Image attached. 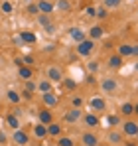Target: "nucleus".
Returning a JSON list of instances; mask_svg holds the SVG:
<instances>
[{"label":"nucleus","mask_w":138,"mask_h":146,"mask_svg":"<svg viewBox=\"0 0 138 146\" xmlns=\"http://www.w3.org/2000/svg\"><path fill=\"white\" fill-rule=\"evenodd\" d=\"M95 48H97V42H93V40H89V38H85L83 42H79V44H77L75 51H77V55H79V57L89 59L93 53H95Z\"/></svg>","instance_id":"obj_1"},{"label":"nucleus","mask_w":138,"mask_h":146,"mask_svg":"<svg viewBox=\"0 0 138 146\" xmlns=\"http://www.w3.org/2000/svg\"><path fill=\"white\" fill-rule=\"evenodd\" d=\"M99 87H101V91L107 93V95H113V93H116V91L120 89L118 79H115V77H105V79H101Z\"/></svg>","instance_id":"obj_2"},{"label":"nucleus","mask_w":138,"mask_h":146,"mask_svg":"<svg viewBox=\"0 0 138 146\" xmlns=\"http://www.w3.org/2000/svg\"><path fill=\"white\" fill-rule=\"evenodd\" d=\"M120 130H122V134L124 136H128V138H134L138 132V121H132V119H126V121L120 124Z\"/></svg>","instance_id":"obj_3"},{"label":"nucleus","mask_w":138,"mask_h":146,"mask_svg":"<svg viewBox=\"0 0 138 146\" xmlns=\"http://www.w3.org/2000/svg\"><path fill=\"white\" fill-rule=\"evenodd\" d=\"M46 79H49L51 83H61V79H63V71H61V67H57V65H49L46 69Z\"/></svg>","instance_id":"obj_4"},{"label":"nucleus","mask_w":138,"mask_h":146,"mask_svg":"<svg viewBox=\"0 0 138 146\" xmlns=\"http://www.w3.org/2000/svg\"><path fill=\"white\" fill-rule=\"evenodd\" d=\"M89 107H91L93 113H105L107 111V101L99 95H95V97L89 99Z\"/></svg>","instance_id":"obj_5"},{"label":"nucleus","mask_w":138,"mask_h":146,"mask_svg":"<svg viewBox=\"0 0 138 146\" xmlns=\"http://www.w3.org/2000/svg\"><path fill=\"white\" fill-rule=\"evenodd\" d=\"M12 142L16 146H26L30 142V134H28L26 130H22V128H16L14 134H12Z\"/></svg>","instance_id":"obj_6"},{"label":"nucleus","mask_w":138,"mask_h":146,"mask_svg":"<svg viewBox=\"0 0 138 146\" xmlns=\"http://www.w3.org/2000/svg\"><path fill=\"white\" fill-rule=\"evenodd\" d=\"M107 142L113 146H120L124 142V134H122V130H109V134H107Z\"/></svg>","instance_id":"obj_7"},{"label":"nucleus","mask_w":138,"mask_h":146,"mask_svg":"<svg viewBox=\"0 0 138 146\" xmlns=\"http://www.w3.org/2000/svg\"><path fill=\"white\" fill-rule=\"evenodd\" d=\"M69 38H71L75 44H79V42H83V40L87 38V32H85L83 28H79V26H73V28H69Z\"/></svg>","instance_id":"obj_8"},{"label":"nucleus","mask_w":138,"mask_h":146,"mask_svg":"<svg viewBox=\"0 0 138 146\" xmlns=\"http://www.w3.org/2000/svg\"><path fill=\"white\" fill-rule=\"evenodd\" d=\"M42 101H44V105H46L47 109H53V107L59 105V97H57L53 91H49V93H42Z\"/></svg>","instance_id":"obj_9"},{"label":"nucleus","mask_w":138,"mask_h":146,"mask_svg":"<svg viewBox=\"0 0 138 146\" xmlns=\"http://www.w3.org/2000/svg\"><path fill=\"white\" fill-rule=\"evenodd\" d=\"M81 117H83V111L81 109H77V107H71L67 113H65V122H79L81 121Z\"/></svg>","instance_id":"obj_10"},{"label":"nucleus","mask_w":138,"mask_h":146,"mask_svg":"<svg viewBox=\"0 0 138 146\" xmlns=\"http://www.w3.org/2000/svg\"><path fill=\"white\" fill-rule=\"evenodd\" d=\"M87 38L93 40V42H97V40H101V38H105V28L103 26H91L89 28V32H87Z\"/></svg>","instance_id":"obj_11"},{"label":"nucleus","mask_w":138,"mask_h":146,"mask_svg":"<svg viewBox=\"0 0 138 146\" xmlns=\"http://www.w3.org/2000/svg\"><path fill=\"white\" fill-rule=\"evenodd\" d=\"M36 6H38L40 14H53V12H55V8H53V2H51V0H38V2H36Z\"/></svg>","instance_id":"obj_12"},{"label":"nucleus","mask_w":138,"mask_h":146,"mask_svg":"<svg viewBox=\"0 0 138 146\" xmlns=\"http://www.w3.org/2000/svg\"><path fill=\"white\" fill-rule=\"evenodd\" d=\"M81 144L83 146H99V136L95 132H83L81 134Z\"/></svg>","instance_id":"obj_13"},{"label":"nucleus","mask_w":138,"mask_h":146,"mask_svg":"<svg viewBox=\"0 0 138 146\" xmlns=\"http://www.w3.org/2000/svg\"><path fill=\"white\" fill-rule=\"evenodd\" d=\"M47 126V136H53V138H57V136H61L63 134V126L59 124V122L51 121L49 124H46Z\"/></svg>","instance_id":"obj_14"},{"label":"nucleus","mask_w":138,"mask_h":146,"mask_svg":"<svg viewBox=\"0 0 138 146\" xmlns=\"http://www.w3.org/2000/svg\"><path fill=\"white\" fill-rule=\"evenodd\" d=\"M118 115H122L124 119H130V117L134 115V103H130V101L122 103L120 109H118Z\"/></svg>","instance_id":"obj_15"},{"label":"nucleus","mask_w":138,"mask_h":146,"mask_svg":"<svg viewBox=\"0 0 138 146\" xmlns=\"http://www.w3.org/2000/svg\"><path fill=\"white\" fill-rule=\"evenodd\" d=\"M81 121L85 122V126H91V128H95V126H99V117H97V113H85L83 117H81Z\"/></svg>","instance_id":"obj_16"},{"label":"nucleus","mask_w":138,"mask_h":146,"mask_svg":"<svg viewBox=\"0 0 138 146\" xmlns=\"http://www.w3.org/2000/svg\"><path fill=\"white\" fill-rule=\"evenodd\" d=\"M122 61H124V57H120L118 53L109 55V59H107V63H109L111 69H120V67H122Z\"/></svg>","instance_id":"obj_17"},{"label":"nucleus","mask_w":138,"mask_h":146,"mask_svg":"<svg viewBox=\"0 0 138 146\" xmlns=\"http://www.w3.org/2000/svg\"><path fill=\"white\" fill-rule=\"evenodd\" d=\"M38 121L42 122V124H49V122L53 121V113H51L47 107H46V109H42V111L38 113Z\"/></svg>","instance_id":"obj_18"},{"label":"nucleus","mask_w":138,"mask_h":146,"mask_svg":"<svg viewBox=\"0 0 138 146\" xmlns=\"http://www.w3.org/2000/svg\"><path fill=\"white\" fill-rule=\"evenodd\" d=\"M53 8L57 12H69L73 8V4H71V0H55L53 2Z\"/></svg>","instance_id":"obj_19"},{"label":"nucleus","mask_w":138,"mask_h":146,"mask_svg":"<svg viewBox=\"0 0 138 146\" xmlns=\"http://www.w3.org/2000/svg\"><path fill=\"white\" fill-rule=\"evenodd\" d=\"M116 53L120 57H132V44H120V46H116Z\"/></svg>","instance_id":"obj_20"},{"label":"nucleus","mask_w":138,"mask_h":146,"mask_svg":"<svg viewBox=\"0 0 138 146\" xmlns=\"http://www.w3.org/2000/svg\"><path fill=\"white\" fill-rule=\"evenodd\" d=\"M34 136L40 138V140H44V138L47 136V126H46V124H42V122H38V124L34 126Z\"/></svg>","instance_id":"obj_21"},{"label":"nucleus","mask_w":138,"mask_h":146,"mask_svg":"<svg viewBox=\"0 0 138 146\" xmlns=\"http://www.w3.org/2000/svg\"><path fill=\"white\" fill-rule=\"evenodd\" d=\"M18 75H20V79L28 81V79H32V77H34V71H32V67H30V65H20V67H18Z\"/></svg>","instance_id":"obj_22"},{"label":"nucleus","mask_w":138,"mask_h":146,"mask_svg":"<svg viewBox=\"0 0 138 146\" xmlns=\"http://www.w3.org/2000/svg\"><path fill=\"white\" fill-rule=\"evenodd\" d=\"M6 99H8L12 105H18V103L22 101V95H20L18 91H14V89H8V91H6Z\"/></svg>","instance_id":"obj_23"},{"label":"nucleus","mask_w":138,"mask_h":146,"mask_svg":"<svg viewBox=\"0 0 138 146\" xmlns=\"http://www.w3.org/2000/svg\"><path fill=\"white\" fill-rule=\"evenodd\" d=\"M36 22L42 26V28H46V26L51 24L53 20H51V14H38V16H36Z\"/></svg>","instance_id":"obj_24"},{"label":"nucleus","mask_w":138,"mask_h":146,"mask_svg":"<svg viewBox=\"0 0 138 146\" xmlns=\"http://www.w3.org/2000/svg\"><path fill=\"white\" fill-rule=\"evenodd\" d=\"M0 10H2V14L8 16V14L14 12V4H12L10 0H2V2H0Z\"/></svg>","instance_id":"obj_25"},{"label":"nucleus","mask_w":138,"mask_h":146,"mask_svg":"<svg viewBox=\"0 0 138 146\" xmlns=\"http://www.w3.org/2000/svg\"><path fill=\"white\" fill-rule=\"evenodd\" d=\"M61 83H63L65 91H75V89H77V81H75V79H71V77H63V79H61Z\"/></svg>","instance_id":"obj_26"},{"label":"nucleus","mask_w":138,"mask_h":146,"mask_svg":"<svg viewBox=\"0 0 138 146\" xmlns=\"http://www.w3.org/2000/svg\"><path fill=\"white\" fill-rule=\"evenodd\" d=\"M51 85H53V83H51L49 79H42V81L38 83V91H40V93H49V91H51Z\"/></svg>","instance_id":"obj_27"},{"label":"nucleus","mask_w":138,"mask_h":146,"mask_svg":"<svg viewBox=\"0 0 138 146\" xmlns=\"http://www.w3.org/2000/svg\"><path fill=\"white\" fill-rule=\"evenodd\" d=\"M20 42H24V44H36V34H32V32H22V34H20Z\"/></svg>","instance_id":"obj_28"},{"label":"nucleus","mask_w":138,"mask_h":146,"mask_svg":"<svg viewBox=\"0 0 138 146\" xmlns=\"http://www.w3.org/2000/svg\"><path fill=\"white\" fill-rule=\"evenodd\" d=\"M6 122H8V126H10V128H14V130H16V128H20V121H18V117H16V115H12V113L6 117Z\"/></svg>","instance_id":"obj_29"},{"label":"nucleus","mask_w":138,"mask_h":146,"mask_svg":"<svg viewBox=\"0 0 138 146\" xmlns=\"http://www.w3.org/2000/svg\"><path fill=\"white\" fill-rule=\"evenodd\" d=\"M120 4H122V0H103V6H105L107 10H115V8H120Z\"/></svg>","instance_id":"obj_30"},{"label":"nucleus","mask_w":138,"mask_h":146,"mask_svg":"<svg viewBox=\"0 0 138 146\" xmlns=\"http://www.w3.org/2000/svg\"><path fill=\"white\" fill-rule=\"evenodd\" d=\"M105 121L109 126H120V115H107Z\"/></svg>","instance_id":"obj_31"},{"label":"nucleus","mask_w":138,"mask_h":146,"mask_svg":"<svg viewBox=\"0 0 138 146\" xmlns=\"http://www.w3.org/2000/svg\"><path fill=\"white\" fill-rule=\"evenodd\" d=\"M57 146H75L73 142V138H69V136H57Z\"/></svg>","instance_id":"obj_32"},{"label":"nucleus","mask_w":138,"mask_h":146,"mask_svg":"<svg viewBox=\"0 0 138 146\" xmlns=\"http://www.w3.org/2000/svg\"><path fill=\"white\" fill-rule=\"evenodd\" d=\"M107 16H109V10H107L105 6H101V8H97V14H95V18H97V20H105Z\"/></svg>","instance_id":"obj_33"},{"label":"nucleus","mask_w":138,"mask_h":146,"mask_svg":"<svg viewBox=\"0 0 138 146\" xmlns=\"http://www.w3.org/2000/svg\"><path fill=\"white\" fill-rule=\"evenodd\" d=\"M71 107H77V109H81V107H83V97H79V95H73V99H71Z\"/></svg>","instance_id":"obj_34"},{"label":"nucleus","mask_w":138,"mask_h":146,"mask_svg":"<svg viewBox=\"0 0 138 146\" xmlns=\"http://www.w3.org/2000/svg\"><path fill=\"white\" fill-rule=\"evenodd\" d=\"M28 14H30V16H38V14H40L36 2H30V4H28Z\"/></svg>","instance_id":"obj_35"},{"label":"nucleus","mask_w":138,"mask_h":146,"mask_svg":"<svg viewBox=\"0 0 138 146\" xmlns=\"http://www.w3.org/2000/svg\"><path fill=\"white\" fill-rule=\"evenodd\" d=\"M24 89H28V91H32V93H34V91L38 89V85H36L32 79H28V81H26V85H24Z\"/></svg>","instance_id":"obj_36"},{"label":"nucleus","mask_w":138,"mask_h":146,"mask_svg":"<svg viewBox=\"0 0 138 146\" xmlns=\"http://www.w3.org/2000/svg\"><path fill=\"white\" fill-rule=\"evenodd\" d=\"M55 30H57V26L53 24V22H51V24H47L46 28H44V32H46V34H49V36H51V34H55Z\"/></svg>","instance_id":"obj_37"},{"label":"nucleus","mask_w":138,"mask_h":146,"mask_svg":"<svg viewBox=\"0 0 138 146\" xmlns=\"http://www.w3.org/2000/svg\"><path fill=\"white\" fill-rule=\"evenodd\" d=\"M85 14H87L89 18H95V14H97V8H95V6H87V8H85Z\"/></svg>","instance_id":"obj_38"},{"label":"nucleus","mask_w":138,"mask_h":146,"mask_svg":"<svg viewBox=\"0 0 138 146\" xmlns=\"http://www.w3.org/2000/svg\"><path fill=\"white\" fill-rule=\"evenodd\" d=\"M22 61H24V65H32V63H34L36 59H34L32 55H24V57H22Z\"/></svg>","instance_id":"obj_39"},{"label":"nucleus","mask_w":138,"mask_h":146,"mask_svg":"<svg viewBox=\"0 0 138 146\" xmlns=\"http://www.w3.org/2000/svg\"><path fill=\"white\" fill-rule=\"evenodd\" d=\"M97 69H99V61H89V71L95 73Z\"/></svg>","instance_id":"obj_40"},{"label":"nucleus","mask_w":138,"mask_h":146,"mask_svg":"<svg viewBox=\"0 0 138 146\" xmlns=\"http://www.w3.org/2000/svg\"><path fill=\"white\" fill-rule=\"evenodd\" d=\"M20 95H22V99H28V101H30V99H32V91H28V89H24V91L20 93Z\"/></svg>","instance_id":"obj_41"},{"label":"nucleus","mask_w":138,"mask_h":146,"mask_svg":"<svg viewBox=\"0 0 138 146\" xmlns=\"http://www.w3.org/2000/svg\"><path fill=\"white\" fill-rule=\"evenodd\" d=\"M95 83H97V79H95V75H89V77H87V85H95Z\"/></svg>","instance_id":"obj_42"},{"label":"nucleus","mask_w":138,"mask_h":146,"mask_svg":"<svg viewBox=\"0 0 138 146\" xmlns=\"http://www.w3.org/2000/svg\"><path fill=\"white\" fill-rule=\"evenodd\" d=\"M132 57H138V44H132Z\"/></svg>","instance_id":"obj_43"},{"label":"nucleus","mask_w":138,"mask_h":146,"mask_svg":"<svg viewBox=\"0 0 138 146\" xmlns=\"http://www.w3.org/2000/svg\"><path fill=\"white\" fill-rule=\"evenodd\" d=\"M12 115H16V117H22V109H20V107H16V109L12 111Z\"/></svg>","instance_id":"obj_44"},{"label":"nucleus","mask_w":138,"mask_h":146,"mask_svg":"<svg viewBox=\"0 0 138 146\" xmlns=\"http://www.w3.org/2000/svg\"><path fill=\"white\" fill-rule=\"evenodd\" d=\"M6 140H8V138H6V134H4V132H0V144H6Z\"/></svg>","instance_id":"obj_45"},{"label":"nucleus","mask_w":138,"mask_h":146,"mask_svg":"<svg viewBox=\"0 0 138 146\" xmlns=\"http://www.w3.org/2000/svg\"><path fill=\"white\" fill-rule=\"evenodd\" d=\"M122 146H138V142H122Z\"/></svg>","instance_id":"obj_46"},{"label":"nucleus","mask_w":138,"mask_h":146,"mask_svg":"<svg viewBox=\"0 0 138 146\" xmlns=\"http://www.w3.org/2000/svg\"><path fill=\"white\" fill-rule=\"evenodd\" d=\"M134 115L138 117V103H134Z\"/></svg>","instance_id":"obj_47"},{"label":"nucleus","mask_w":138,"mask_h":146,"mask_svg":"<svg viewBox=\"0 0 138 146\" xmlns=\"http://www.w3.org/2000/svg\"><path fill=\"white\" fill-rule=\"evenodd\" d=\"M134 71L138 73V61H136V63H134Z\"/></svg>","instance_id":"obj_48"},{"label":"nucleus","mask_w":138,"mask_h":146,"mask_svg":"<svg viewBox=\"0 0 138 146\" xmlns=\"http://www.w3.org/2000/svg\"><path fill=\"white\" fill-rule=\"evenodd\" d=\"M134 142H138V132H136V136H134Z\"/></svg>","instance_id":"obj_49"},{"label":"nucleus","mask_w":138,"mask_h":146,"mask_svg":"<svg viewBox=\"0 0 138 146\" xmlns=\"http://www.w3.org/2000/svg\"><path fill=\"white\" fill-rule=\"evenodd\" d=\"M99 146H101V144H99ZM103 146H113V144H109V142H107V144H103Z\"/></svg>","instance_id":"obj_50"},{"label":"nucleus","mask_w":138,"mask_h":146,"mask_svg":"<svg viewBox=\"0 0 138 146\" xmlns=\"http://www.w3.org/2000/svg\"><path fill=\"white\" fill-rule=\"evenodd\" d=\"M38 146H44V144H42V142H40V144H38Z\"/></svg>","instance_id":"obj_51"},{"label":"nucleus","mask_w":138,"mask_h":146,"mask_svg":"<svg viewBox=\"0 0 138 146\" xmlns=\"http://www.w3.org/2000/svg\"><path fill=\"white\" fill-rule=\"evenodd\" d=\"M130 2H136V0H130Z\"/></svg>","instance_id":"obj_52"},{"label":"nucleus","mask_w":138,"mask_h":146,"mask_svg":"<svg viewBox=\"0 0 138 146\" xmlns=\"http://www.w3.org/2000/svg\"><path fill=\"white\" fill-rule=\"evenodd\" d=\"M136 16H138V10H136Z\"/></svg>","instance_id":"obj_53"},{"label":"nucleus","mask_w":138,"mask_h":146,"mask_svg":"<svg viewBox=\"0 0 138 146\" xmlns=\"http://www.w3.org/2000/svg\"><path fill=\"white\" fill-rule=\"evenodd\" d=\"M55 146H57V144H55Z\"/></svg>","instance_id":"obj_54"}]
</instances>
